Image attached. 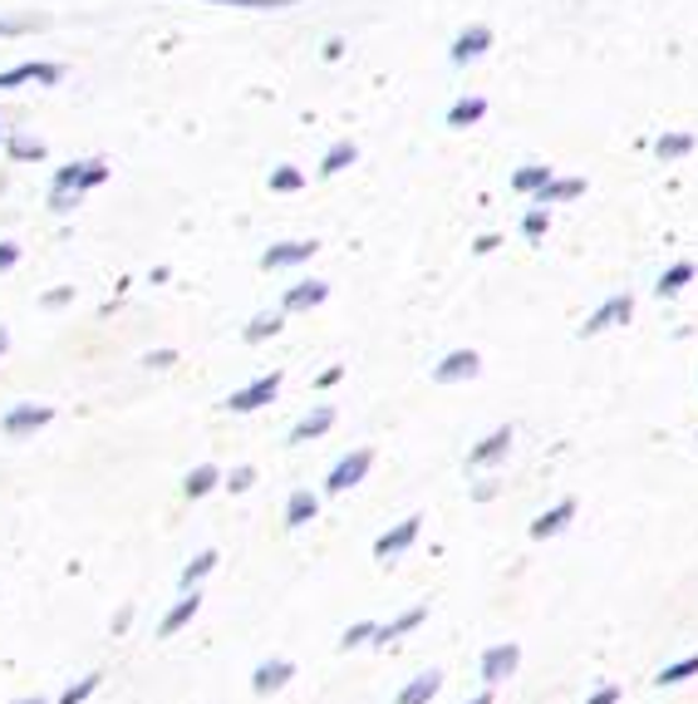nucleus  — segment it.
Here are the masks:
<instances>
[{
	"mask_svg": "<svg viewBox=\"0 0 698 704\" xmlns=\"http://www.w3.org/2000/svg\"><path fill=\"white\" fill-rule=\"evenodd\" d=\"M216 483H222V473H216L212 464H197L192 473L182 478V493H187V497H206V493H212Z\"/></svg>",
	"mask_w": 698,
	"mask_h": 704,
	"instance_id": "obj_23",
	"label": "nucleus"
},
{
	"mask_svg": "<svg viewBox=\"0 0 698 704\" xmlns=\"http://www.w3.org/2000/svg\"><path fill=\"white\" fill-rule=\"evenodd\" d=\"M275 389H281V375H261V379H251V385L246 389H236L232 399H226V409H232V414H251V409H261V404H271L275 399Z\"/></svg>",
	"mask_w": 698,
	"mask_h": 704,
	"instance_id": "obj_5",
	"label": "nucleus"
},
{
	"mask_svg": "<svg viewBox=\"0 0 698 704\" xmlns=\"http://www.w3.org/2000/svg\"><path fill=\"white\" fill-rule=\"evenodd\" d=\"M438 690H442V674H438V670H423L418 680H409V684H403V690H399V700H393V704H428Z\"/></svg>",
	"mask_w": 698,
	"mask_h": 704,
	"instance_id": "obj_18",
	"label": "nucleus"
},
{
	"mask_svg": "<svg viewBox=\"0 0 698 704\" xmlns=\"http://www.w3.org/2000/svg\"><path fill=\"white\" fill-rule=\"evenodd\" d=\"M173 360H177L173 350H153V355H147L143 365H147V369H167V365H173Z\"/></svg>",
	"mask_w": 698,
	"mask_h": 704,
	"instance_id": "obj_42",
	"label": "nucleus"
},
{
	"mask_svg": "<svg viewBox=\"0 0 698 704\" xmlns=\"http://www.w3.org/2000/svg\"><path fill=\"white\" fill-rule=\"evenodd\" d=\"M688 281H694V261H674V267L664 271V277H659V296H678V291L688 286Z\"/></svg>",
	"mask_w": 698,
	"mask_h": 704,
	"instance_id": "obj_24",
	"label": "nucleus"
},
{
	"mask_svg": "<svg viewBox=\"0 0 698 704\" xmlns=\"http://www.w3.org/2000/svg\"><path fill=\"white\" fill-rule=\"evenodd\" d=\"M324 296H330V286H324V281H295V286L285 291L281 306L285 310H310V306H320Z\"/></svg>",
	"mask_w": 698,
	"mask_h": 704,
	"instance_id": "obj_17",
	"label": "nucleus"
},
{
	"mask_svg": "<svg viewBox=\"0 0 698 704\" xmlns=\"http://www.w3.org/2000/svg\"><path fill=\"white\" fill-rule=\"evenodd\" d=\"M10 704H45V700H10Z\"/></svg>",
	"mask_w": 698,
	"mask_h": 704,
	"instance_id": "obj_48",
	"label": "nucleus"
},
{
	"mask_svg": "<svg viewBox=\"0 0 698 704\" xmlns=\"http://www.w3.org/2000/svg\"><path fill=\"white\" fill-rule=\"evenodd\" d=\"M477 369H482L477 350H452V355H442L438 365H433V379H438V385H458V379H472Z\"/></svg>",
	"mask_w": 698,
	"mask_h": 704,
	"instance_id": "obj_7",
	"label": "nucleus"
},
{
	"mask_svg": "<svg viewBox=\"0 0 698 704\" xmlns=\"http://www.w3.org/2000/svg\"><path fill=\"white\" fill-rule=\"evenodd\" d=\"M374 635V621H359V625H350V631L340 635V650H354V645H364Z\"/></svg>",
	"mask_w": 698,
	"mask_h": 704,
	"instance_id": "obj_37",
	"label": "nucleus"
},
{
	"mask_svg": "<svg viewBox=\"0 0 698 704\" xmlns=\"http://www.w3.org/2000/svg\"><path fill=\"white\" fill-rule=\"evenodd\" d=\"M521 232H527V237H531V242H536V237H541V232H546V208H531V212H527V218H521Z\"/></svg>",
	"mask_w": 698,
	"mask_h": 704,
	"instance_id": "obj_38",
	"label": "nucleus"
},
{
	"mask_svg": "<svg viewBox=\"0 0 698 704\" xmlns=\"http://www.w3.org/2000/svg\"><path fill=\"white\" fill-rule=\"evenodd\" d=\"M546 183H551V168H541V163H531V168L511 173V188H517V192H541Z\"/></svg>",
	"mask_w": 698,
	"mask_h": 704,
	"instance_id": "obj_28",
	"label": "nucleus"
},
{
	"mask_svg": "<svg viewBox=\"0 0 698 704\" xmlns=\"http://www.w3.org/2000/svg\"><path fill=\"white\" fill-rule=\"evenodd\" d=\"M315 513H320V497H315L310 488H295V493L285 497V527H305V523H315Z\"/></svg>",
	"mask_w": 698,
	"mask_h": 704,
	"instance_id": "obj_16",
	"label": "nucleus"
},
{
	"mask_svg": "<svg viewBox=\"0 0 698 704\" xmlns=\"http://www.w3.org/2000/svg\"><path fill=\"white\" fill-rule=\"evenodd\" d=\"M635 316V301L629 296H610L600 310H590L585 316V326H580V336H600V330H610V326H625V320Z\"/></svg>",
	"mask_w": 698,
	"mask_h": 704,
	"instance_id": "obj_6",
	"label": "nucleus"
},
{
	"mask_svg": "<svg viewBox=\"0 0 698 704\" xmlns=\"http://www.w3.org/2000/svg\"><path fill=\"white\" fill-rule=\"evenodd\" d=\"M295 674V665L291 660H265V665H256V674H251V690L256 694H275L285 680Z\"/></svg>",
	"mask_w": 698,
	"mask_h": 704,
	"instance_id": "obj_15",
	"label": "nucleus"
},
{
	"mask_svg": "<svg viewBox=\"0 0 698 704\" xmlns=\"http://www.w3.org/2000/svg\"><path fill=\"white\" fill-rule=\"evenodd\" d=\"M507 448H511V429H492L482 444H472L468 448V468H487V464H497V458H507Z\"/></svg>",
	"mask_w": 698,
	"mask_h": 704,
	"instance_id": "obj_10",
	"label": "nucleus"
},
{
	"mask_svg": "<svg viewBox=\"0 0 698 704\" xmlns=\"http://www.w3.org/2000/svg\"><path fill=\"white\" fill-rule=\"evenodd\" d=\"M5 345H10V336H5V330H0V355H5Z\"/></svg>",
	"mask_w": 698,
	"mask_h": 704,
	"instance_id": "obj_47",
	"label": "nucleus"
},
{
	"mask_svg": "<svg viewBox=\"0 0 698 704\" xmlns=\"http://www.w3.org/2000/svg\"><path fill=\"white\" fill-rule=\"evenodd\" d=\"M35 25H45V21H35V15H0V35H25Z\"/></svg>",
	"mask_w": 698,
	"mask_h": 704,
	"instance_id": "obj_35",
	"label": "nucleus"
},
{
	"mask_svg": "<svg viewBox=\"0 0 698 704\" xmlns=\"http://www.w3.org/2000/svg\"><path fill=\"white\" fill-rule=\"evenodd\" d=\"M0 139H5V129H0Z\"/></svg>",
	"mask_w": 698,
	"mask_h": 704,
	"instance_id": "obj_49",
	"label": "nucleus"
},
{
	"mask_svg": "<svg viewBox=\"0 0 698 704\" xmlns=\"http://www.w3.org/2000/svg\"><path fill=\"white\" fill-rule=\"evenodd\" d=\"M517 665H521V645L517 641H497V645H487V650H482V680L501 684V680H511V674H517Z\"/></svg>",
	"mask_w": 698,
	"mask_h": 704,
	"instance_id": "obj_1",
	"label": "nucleus"
},
{
	"mask_svg": "<svg viewBox=\"0 0 698 704\" xmlns=\"http://www.w3.org/2000/svg\"><path fill=\"white\" fill-rule=\"evenodd\" d=\"M354 159H359V149H354L350 139H340V143H330V153L320 159V173H324V178H334V173H344Z\"/></svg>",
	"mask_w": 698,
	"mask_h": 704,
	"instance_id": "obj_22",
	"label": "nucleus"
},
{
	"mask_svg": "<svg viewBox=\"0 0 698 704\" xmlns=\"http://www.w3.org/2000/svg\"><path fill=\"white\" fill-rule=\"evenodd\" d=\"M128 621H133V606H123V611H118V615H114V631H118V635H123V631H128Z\"/></svg>",
	"mask_w": 698,
	"mask_h": 704,
	"instance_id": "obj_44",
	"label": "nucleus"
},
{
	"mask_svg": "<svg viewBox=\"0 0 698 704\" xmlns=\"http://www.w3.org/2000/svg\"><path fill=\"white\" fill-rule=\"evenodd\" d=\"M585 704H619V684H605V690H595Z\"/></svg>",
	"mask_w": 698,
	"mask_h": 704,
	"instance_id": "obj_41",
	"label": "nucleus"
},
{
	"mask_svg": "<svg viewBox=\"0 0 698 704\" xmlns=\"http://www.w3.org/2000/svg\"><path fill=\"white\" fill-rule=\"evenodd\" d=\"M69 301H74V286H59L45 296V310H59V306H69Z\"/></svg>",
	"mask_w": 698,
	"mask_h": 704,
	"instance_id": "obj_40",
	"label": "nucleus"
},
{
	"mask_svg": "<svg viewBox=\"0 0 698 704\" xmlns=\"http://www.w3.org/2000/svg\"><path fill=\"white\" fill-rule=\"evenodd\" d=\"M570 517H576V497H560L551 513H541L536 523H531V537H536V542H546V537H556L560 527L570 523Z\"/></svg>",
	"mask_w": 698,
	"mask_h": 704,
	"instance_id": "obj_13",
	"label": "nucleus"
},
{
	"mask_svg": "<svg viewBox=\"0 0 698 704\" xmlns=\"http://www.w3.org/2000/svg\"><path fill=\"white\" fill-rule=\"evenodd\" d=\"M487 45H492V31H487V25H468V31H462L458 40H452V64L477 60V55L487 50Z\"/></svg>",
	"mask_w": 698,
	"mask_h": 704,
	"instance_id": "obj_14",
	"label": "nucleus"
},
{
	"mask_svg": "<svg viewBox=\"0 0 698 704\" xmlns=\"http://www.w3.org/2000/svg\"><path fill=\"white\" fill-rule=\"evenodd\" d=\"M654 149H659V159H684V153L694 149V139H688V133H664Z\"/></svg>",
	"mask_w": 698,
	"mask_h": 704,
	"instance_id": "obj_32",
	"label": "nucleus"
},
{
	"mask_svg": "<svg viewBox=\"0 0 698 704\" xmlns=\"http://www.w3.org/2000/svg\"><path fill=\"white\" fill-rule=\"evenodd\" d=\"M212 566H216V552H197L192 562L182 566V576H177V586H182V591H197V582H202V576L212 572Z\"/></svg>",
	"mask_w": 698,
	"mask_h": 704,
	"instance_id": "obj_25",
	"label": "nucleus"
},
{
	"mask_svg": "<svg viewBox=\"0 0 698 704\" xmlns=\"http://www.w3.org/2000/svg\"><path fill=\"white\" fill-rule=\"evenodd\" d=\"M20 261V247H10V242H0V271H10Z\"/></svg>",
	"mask_w": 698,
	"mask_h": 704,
	"instance_id": "obj_43",
	"label": "nucleus"
},
{
	"mask_svg": "<svg viewBox=\"0 0 698 704\" xmlns=\"http://www.w3.org/2000/svg\"><path fill=\"white\" fill-rule=\"evenodd\" d=\"M79 198H84L79 188H55V192H49V208H55V212H74Z\"/></svg>",
	"mask_w": 698,
	"mask_h": 704,
	"instance_id": "obj_36",
	"label": "nucleus"
},
{
	"mask_svg": "<svg viewBox=\"0 0 698 704\" xmlns=\"http://www.w3.org/2000/svg\"><path fill=\"white\" fill-rule=\"evenodd\" d=\"M315 251H320L315 242H281V247H265L261 267L265 271H285V267H300V261H310Z\"/></svg>",
	"mask_w": 698,
	"mask_h": 704,
	"instance_id": "obj_9",
	"label": "nucleus"
},
{
	"mask_svg": "<svg viewBox=\"0 0 698 704\" xmlns=\"http://www.w3.org/2000/svg\"><path fill=\"white\" fill-rule=\"evenodd\" d=\"M197 611H202V596H197V591H187V596H182V601H177V606H173V611H167V615H163V625H157V635H177V631H182V625H187V621H192V615H197Z\"/></svg>",
	"mask_w": 698,
	"mask_h": 704,
	"instance_id": "obj_20",
	"label": "nucleus"
},
{
	"mask_svg": "<svg viewBox=\"0 0 698 704\" xmlns=\"http://www.w3.org/2000/svg\"><path fill=\"white\" fill-rule=\"evenodd\" d=\"M5 149H10V159H20V163H35V159H45V143H39V139H20V133L5 143Z\"/></svg>",
	"mask_w": 698,
	"mask_h": 704,
	"instance_id": "obj_30",
	"label": "nucleus"
},
{
	"mask_svg": "<svg viewBox=\"0 0 698 704\" xmlns=\"http://www.w3.org/2000/svg\"><path fill=\"white\" fill-rule=\"evenodd\" d=\"M256 483V468H232V478H226V488H232V493H246V488H251Z\"/></svg>",
	"mask_w": 698,
	"mask_h": 704,
	"instance_id": "obj_39",
	"label": "nucleus"
},
{
	"mask_svg": "<svg viewBox=\"0 0 698 704\" xmlns=\"http://www.w3.org/2000/svg\"><path fill=\"white\" fill-rule=\"evenodd\" d=\"M694 674H698V650L684 655V660H674V665H664V670L654 674V684H684V680H694Z\"/></svg>",
	"mask_w": 698,
	"mask_h": 704,
	"instance_id": "obj_26",
	"label": "nucleus"
},
{
	"mask_svg": "<svg viewBox=\"0 0 698 704\" xmlns=\"http://www.w3.org/2000/svg\"><path fill=\"white\" fill-rule=\"evenodd\" d=\"M369 468H374V448H354V454H344L340 464L330 468V483H324V488H330V493H350L354 483H364V473H369Z\"/></svg>",
	"mask_w": 698,
	"mask_h": 704,
	"instance_id": "obj_4",
	"label": "nucleus"
},
{
	"mask_svg": "<svg viewBox=\"0 0 698 704\" xmlns=\"http://www.w3.org/2000/svg\"><path fill=\"white\" fill-rule=\"evenodd\" d=\"M271 188L275 192H300L305 188V173L300 168H275L271 173Z\"/></svg>",
	"mask_w": 698,
	"mask_h": 704,
	"instance_id": "obj_33",
	"label": "nucleus"
},
{
	"mask_svg": "<svg viewBox=\"0 0 698 704\" xmlns=\"http://www.w3.org/2000/svg\"><path fill=\"white\" fill-rule=\"evenodd\" d=\"M482 114H487V104H482V99H458L448 109V129H468V124H477Z\"/></svg>",
	"mask_w": 698,
	"mask_h": 704,
	"instance_id": "obj_27",
	"label": "nucleus"
},
{
	"mask_svg": "<svg viewBox=\"0 0 698 704\" xmlns=\"http://www.w3.org/2000/svg\"><path fill=\"white\" fill-rule=\"evenodd\" d=\"M334 429V409L330 404H320V409H310L305 419H295V429H291V444H310V438H320V434H330Z\"/></svg>",
	"mask_w": 698,
	"mask_h": 704,
	"instance_id": "obj_12",
	"label": "nucleus"
},
{
	"mask_svg": "<svg viewBox=\"0 0 698 704\" xmlns=\"http://www.w3.org/2000/svg\"><path fill=\"white\" fill-rule=\"evenodd\" d=\"M585 192V183L580 178H551L546 188L536 192V208H551V202H570V198H580Z\"/></svg>",
	"mask_w": 698,
	"mask_h": 704,
	"instance_id": "obj_21",
	"label": "nucleus"
},
{
	"mask_svg": "<svg viewBox=\"0 0 698 704\" xmlns=\"http://www.w3.org/2000/svg\"><path fill=\"white\" fill-rule=\"evenodd\" d=\"M428 621V606H413V611H403V615H393L389 625H374V635L369 641L374 645H393L399 641V635H409V631H418V625Z\"/></svg>",
	"mask_w": 698,
	"mask_h": 704,
	"instance_id": "obj_11",
	"label": "nucleus"
},
{
	"mask_svg": "<svg viewBox=\"0 0 698 704\" xmlns=\"http://www.w3.org/2000/svg\"><path fill=\"white\" fill-rule=\"evenodd\" d=\"M212 5H241V11H291L295 0H212Z\"/></svg>",
	"mask_w": 698,
	"mask_h": 704,
	"instance_id": "obj_34",
	"label": "nucleus"
},
{
	"mask_svg": "<svg viewBox=\"0 0 698 704\" xmlns=\"http://www.w3.org/2000/svg\"><path fill=\"white\" fill-rule=\"evenodd\" d=\"M104 178H108V163L88 159V163H69V168H59V173H55V188H79V192H88V188H98Z\"/></svg>",
	"mask_w": 698,
	"mask_h": 704,
	"instance_id": "obj_8",
	"label": "nucleus"
},
{
	"mask_svg": "<svg viewBox=\"0 0 698 704\" xmlns=\"http://www.w3.org/2000/svg\"><path fill=\"white\" fill-rule=\"evenodd\" d=\"M462 704H492V690H482V694H472V700H462Z\"/></svg>",
	"mask_w": 698,
	"mask_h": 704,
	"instance_id": "obj_46",
	"label": "nucleus"
},
{
	"mask_svg": "<svg viewBox=\"0 0 698 704\" xmlns=\"http://www.w3.org/2000/svg\"><path fill=\"white\" fill-rule=\"evenodd\" d=\"M55 84L59 80V64H15V70H0V90H10V84Z\"/></svg>",
	"mask_w": 698,
	"mask_h": 704,
	"instance_id": "obj_19",
	"label": "nucleus"
},
{
	"mask_svg": "<svg viewBox=\"0 0 698 704\" xmlns=\"http://www.w3.org/2000/svg\"><path fill=\"white\" fill-rule=\"evenodd\" d=\"M98 684H104V674H98V670H94V674H84V680H79V684H69V690H64V694H59V700H55V704H84V700H88V694H94V690H98Z\"/></svg>",
	"mask_w": 698,
	"mask_h": 704,
	"instance_id": "obj_29",
	"label": "nucleus"
},
{
	"mask_svg": "<svg viewBox=\"0 0 698 704\" xmlns=\"http://www.w3.org/2000/svg\"><path fill=\"white\" fill-rule=\"evenodd\" d=\"M49 419H55V409L49 404H15V409H5V419H0V434L5 438H29L35 429H45Z\"/></svg>",
	"mask_w": 698,
	"mask_h": 704,
	"instance_id": "obj_2",
	"label": "nucleus"
},
{
	"mask_svg": "<svg viewBox=\"0 0 698 704\" xmlns=\"http://www.w3.org/2000/svg\"><path fill=\"white\" fill-rule=\"evenodd\" d=\"M340 379H344V369H340V365H330V369H324V375H320V385L330 389V385H340Z\"/></svg>",
	"mask_w": 698,
	"mask_h": 704,
	"instance_id": "obj_45",
	"label": "nucleus"
},
{
	"mask_svg": "<svg viewBox=\"0 0 698 704\" xmlns=\"http://www.w3.org/2000/svg\"><path fill=\"white\" fill-rule=\"evenodd\" d=\"M271 336H281V316H256L251 326H246V340H251V345H261V340H271Z\"/></svg>",
	"mask_w": 698,
	"mask_h": 704,
	"instance_id": "obj_31",
	"label": "nucleus"
},
{
	"mask_svg": "<svg viewBox=\"0 0 698 704\" xmlns=\"http://www.w3.org/2000/svg\"><path fill=\"white\" fill-rule=\"evenodd\" d=\"M418 532H423V517L418 513L403 517L399 527H389V532L374 537V556H379V562H389V556H403L413 542H418Z\"/></svg>",
	"mask_w": 698,
	"mask_h": 704,
	"instance_id": "obj_3",
	"label": "nucleus"
}]
</instances>
